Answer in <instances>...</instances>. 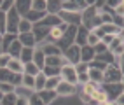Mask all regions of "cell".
<instances>
[{"label": "cell", "mask_w": 124, "mask_h": 105, "mask_svg": "<svg viewBox=\"0 0 124 105\" xmlns=\"http://www.w3.org/2000/svg\"><path fill=\"white\" fill-rule=\"evenodd\" d=\"M103 25V21H101V12L100 9L93 4V5H89L87 9L82 12V26L87 28L89 32H93L96 28H100Z\"/></svg>", "instance_id": "cell-1"}, {"label": "cell", "mask_w": 124, "mask_h": 105, "mask_svg": "<svg viewBox=\"0 0 124 105\" xmlns=\"http://www.w3.org/2000/svg\"><path fill=\"white\" fill-rule=\"evenodd\" d=\"M101 89L107 95V100L114 103L124 93V86H122V82H112V84H101Z\"/></svg>", "instance_id": "cell-2"}, {"label": "cell", "mask_w": 124, "mask_h": 105, "mask_svg": "<svg viewBox=\"0 0 124 105\" xmlns=\"http://www.w3.org/2000/svg\"><path fill=\"white\" fill-rule=\"evenodd\" d=\"M21 16L18 14V11L12 9L7 12V33L11 35H19V23H21Z\"/></svg>", "instance_id": "cell-3"}, {"label": "cell", "mask_w": 124, "mask_h": 105, "mask_svg": "<svg viewBox=\"0 0 124 105\" xmlns=\"http://www.w3.org/2000/svg\"><path fill=\"white\" fill-rule=\"evenodd\" d=\"M122 70L117 65H108L103 72V84H112V82H121L122 81Z\"/></svg>", "instance_id": "cell-4"}, {"label": "cell", "mask_w": 124, "mask_h": 105, "mask_svg": "<svg viewBox=\"0 0 124 105\" xmlns=\"http://www.w3.org/2000/svg\"><path fill=\"white\" fill-rule=\"evenodd\" d=\"M60 19L63 23H67L68 26H80L82 25V14H77V12H67V11H61L60 14Z\"/></svg>", "instance_id": "cell-5"}, {"label": "cell", "mask_w": 124, "mask_h": 105, "mask_svg": "<svg viewBox=\"0 0 124 105\" xmlns=\"http://www.w3.org/2000/svg\"><path fill=\"white\" fill-rule=\"evenodd\" d=\"M61 79L65 81V82H70L73 86H77V70H75V65L67 63L65 67H61Z\"/></svg>", "instance_id": "cell-6"}, {"label": "cell", "mask_w": 124, "mask_h": 105, "mask_svg": "<svg viewBox=\"0 0 124 105\" xmlns=\"http://www.w3.org/2000/svg\"><path fill=\"white\" fill-rule=\"evenodd\" d=\"M63 58L67 60L70 65H79L80 63V47L77 44H73L72 47H68V49L63 53Z\"/></svg>", "instance_id": "cell-7"}, {"label": "cell", "mask_w": 124, "mask_h": 105, "mask_svg": "<svg viewBox=\"0 0 124 105\" xmlns=\"http://www.w3.org/2000/svg\"><path fill=\"white\" fill-rule=\"evenodd\" d=\"M33 35H35V40H37V46L46 42V40L49 39V32H51V28L42 25V23H37V25H33Z\"/></svg>", "instance_id": "cell-8"}, {"label": "cell", "mask_w": 124, "mask_h": 105, "mask_svg": "<svg viewBox=\"0 0 124 105\" xmlns=\"http://www.w3.org/2000/svg\"><path fill=\"white\" fill-rule=\"evenodd\" d=\"M68 30V25L67 23H61V25H58V26H54V28H51V32H49V39L46 40V42H53V44H58L61 40V37H63V33Z\"/></svg>", "instance_id": "cell-9"}, {"label": "cell", "mask_w": 124, "mask_h": 105, "mask_svg": "<svg viewBox=\"0 0 124 105\" xmlns=\"http://www.w3.org/2000/svg\"><path fill=\"white\" fill-rule=\"evenodd\" d=\"M100 88H101V84H96V82H93V81H89L87 84H84V86H82L80 98H82V100H84V102L87 103L91 98H93V95H94L98 89H100Z\"/></svg>", "instance_id": "cell-10"}, {"label": "cell", "mask_w": 124, "mask_h": 105, "mask_svg": "<svg viewBox=\"0 0 124 105\" xmlns=\"http://www.w3.org/2000/svg\"><path fill=\"white\" fill-rule=\"evenodd\" d=\"M108 51L115 56V58H119V56L124 54V37H122V33L117 35V37L112 40V44L108 46Z\"/></svg>", "instance_id": "cell-11"}, {"label": "cell", "mask_w": 124, "mask_h": 105, "mask_svg": "<svg viewBox=\"0 0 124 105\" xmlns=\"http://www.w3.org/2000/svg\"><path fill=\"white\" fill-rule=\"evenodd\" d=\"M77 93V86H73L70 82H65V81H61L60 86L56 88V95L58 96H72Z\"/></svg>", "instance_id": "cell-12"}, {"label": "cell", "mask_w": 124, "mask_h": 105, "mask_svg": "<svg viewBox=\"0 0 124 105\" xmlns=\"http://www.w3.org/2000/svg\"><path fill=\"white\" fill-rule=\"evenodd\" d=\"M39 47L42 49V53L46 56H63L61 49L56 44H53V42H42V44H39Z\"/></svg>", "instance_id": "cell-13"}, {"label": "cell", "mask_w": 124, "mask_h": 105, "mask_svg": "<svg viewBox=\"0 0 124 105\" xmlns=\"http://www.w3.org/2000/svg\"><path fill=\"white\" fill-rule=\"evenodd\" d=\"M14 9L18 11L21 18H24L30 11H31V0H16L14 2Z\"/></svg>", "instance_id": "cell-14"}, {"label": "cell", "mask_w": 124, "mask_h": 105, "mask_svg": "<svg viewBox=\"0 0 124 105\" xmlns=\"http://www.w3.org/2000/svg\"><path fill=\"white\" fill-rule=\"evenodd\" d=\"M18 40L21 42L23 47H31V49H35V46H37V40H35L33 32H30V33H19Z\"/></svg>", "instance_id": "cell-15"}, {"label": "cell", "mask_w": 124, "mask_h": 105, "mask_svg": "<svg viewBox=\"0 0 124 105\" xmlns=\"http://www.w3.org/2000/svg\"><path fill=\"white\" fill-rule=\"evenodd\" d=\"M94 56H96V53H94V47H91V46H82L80 47V61L82 63H89L94 60Z\"/></svg>", "instance_id": "cell-16"}, {"label": "cell", "mask_w": 124, "mask_h": 105, "mask_svg": "<svg viewBox=\"0 0 124 105\" xmlns=\"http://www.w3.org/2000/svg\"><path fill=\"white\" fill-rule=\"evenodd\" d=\"M89 33L91 32L87 30V28H84V26H79L77 28V37H75V44L79 46V47H82V46H87V37H89Z\"/></svg>", "instance_id": "cell-17"}, {"label": "cell", "mask_w": 124, "mask_h": 105, "mask_svg": "<svg viewBox=\"0 0 124 105\" xmlns=\"http://www.w3.org/2000/svg\"><path fill=\"white\" fill-rule=\"evenodd\" d=\"M67 60L63 56H46V67H54V68H61L67 65Z\"/></svg>", "instance_id": "cell-18"}, {"label": "cell", "mask_w": 124, "mask_h": 105, "mask_svg": "<svg viewBox=\"0 0 124 105\" xmlns=\"http://www.w3.org/2000/svg\"><path fill=\"white\" fill-rule=\"evenodd\" d=\"M42 25H46V26H49V28H54V26H58V25H61V19H60V16L58 14H46V18L40 21Z\"/></svg>", "instance_id": "cell-19"}, {"label": "cell", "mask_w": 124, "mask_h": 105, "mask_svg": "<svg viewBox=\"0 0 124 105\" xmlns=\"http://www.w3.org/2000/svg\"><path fill=\"white\" fill-rule=\"evenodd\" d=\"M7 68H9L12 74H24V65L21 63L19 58H12L9 61V65H7Z\"/></svg>", "instance_id": "cell-20"}, {"label": "cell", "mask_w": 124, "mask_h": 105, "mask_svg": "<svg viewBox=\"0 0 124 105\" xmlns=\"http://www.w3.org/2000/svg\"><path fill=\"white\" fill-rule=\"evenodd\" d=\"M33 63L40 68V70H44L46 67V54L42 53V49L40 47H35V53H33Z\"/></svg>", "instance_id": "cell-21"}, {"label": "cell", "mask_w": 124, "mask_h": 105, "mask_svg": "<svg viewBox=\"0 0 124 105\" xmlns=\"http://www.w3.org/2000/svg\"><path fill=\"white\" fill-rule=\"evenodd\" d=\"M46 14H47V12H37V11L31 9L26 16H24V19H28V21L31 23V25H37V23H40V21H42V19L46 18Z\"/></svg>", "instance_id": "cell-22"}, {"label": "cell", "mask_w": 124, "mask_h": 105, "mask_svg": "<svg viewBox=\"0 0 124 105\" xmlns=\"http://www.w3.org/2000/svg\"><path fill=\"white\" fill-rule=\"evenodd\" d=\"M33 53H35V49H31V47H23V51H21V54H19V60H21L23 65L33 61Z\"/></svg>", "instance_id": "cell-23"}, {"label": "cell", "mask_w": 124, "mask_h": 105, "mask_svg": "<svg viewBox=\"0 0 124 105\" xmlns=\"http://www.w3.org/2000/svg\"><path fill=\"white\" fill-rule=\"evenodd\" d=\"M46 82H47V77L44 75V72H40L39 75H35V88H33V91L40 93L42 89H46Z\"/></svg>", "instance_id": "cell-24"}, {"label": "cell", "mask_w": 124, "mask_h": 105, "mask_svg": "<svg viewBox=\"0 0 124 105\" xmlns=\"http://www.w3.org/2000/svg\"><path fill=\"white\" fill-rule=\"evenodd\" d=\"M63 0H47V14H60Z\"/></svg>", "instance_id": "cell-25"}, {"label": "cell", "mask_w": 124, "mask_h": 105, "mask_svg": "<svg viewBox=\"0 0 124 105\" xmlns=\"http://www.w3.org/2000/svg\"><path fill=\"white\" fill-rule=\"evenodd\" d=\"M16 39H18V35H11V33L2 35V54L4 53H9V47H11V44L14 42Z\"/></svg>", "instance_id": "cell-26"}, {"label": "cell", "mask_w": 124, "mask_h": 105, "mask_svg": "<svg viewBox=\"0 0 124 105\" xmlns=\"http://www.w3.org/2000/svg\"><path fill=\"white\" fill-rule=\"evenodd\" d=\"M39 95H40V98L44 100V103H46V105H51V103H53V102L58 98L56 91H49V89H42Z\"/></svg>", "instance_id": "cell-27"}, {"label": "cell", "mask_w": 124, "mask_h": 105, "mask_svg": "<svg viewBox=\"0 0 124 105\" xmlns=\"http://www.w3.org/2000/svg\"><path fill=\"white\" fill-rule=\"evenodd\" d=\"M87 74H89V81H93V82H96V84H103V72L101 70L89 68Z\"/></svg>", "instance_id": "cell-28"}, {"label": "cell", "mask_w": 124, "mask_h": 105, "mask_svg": "<svg viewBox=\"0 0 124 105\" xmlns=\"http://www.w3.org/2000/svg\"><path fill=\"white\" fill-rule=\"evenodd\" d=\"M61 75H56V77H47V82H46V89H49V91H56V88L60 86V82H61Z\"/></svg>", "instance_id": "cell-29"}, {"label": "cell", "mask_w": 124, "mask_h": 105, "mask_svg": "<svg viewBox=\"0 0 124 105\" xmlns=\"http://www.w3.org/2000/svg\"><path fill=\"white\" fill-rule=\"evenodd\" d=\"M21 51H23V46H21V42H19V40L16 39L14 42L11 44V47H9V54L12 56V58H19Z\"/></svg>", "instance_id": "cell-30"}, {"label": "cell", "mask_w": 124, "mask_h": 105, "mask_svg": "<svg viewBox=\"0 0 124 105\" xmlns=\"http://www.w3.org/2000/svg\"><path fill=\"white\" fill-rule=\"evenodd\" d=\"M31 9L37 12H47V0H31Z\"/></svg>", "instance_id": "cell-31"}, {"label": "cell", "mask_w": 124, "mask_h": 105, "mask_svg": "<svg viewBox=\"0 0 124 105\" xmlns=\"http://www.w3.org/2000/svg\"><path fill=\"white\" fill-rule=\"evenodd\" d=\"M23 88L33 91V88H35V77L33 75H28V74H23Z\"/></svg>", "instance_id": "cell-32"}, {"label": "cell", "mask_w": 124, "mask_h": 105, "mask_svg": "<svg viewBox=\"0 0 124 105\" xmlns=\"http://www.w3.org/2000/svg\"><path fill=\"white\" fill-rule=\"evenodd\" d=\"M40 72H42V70H40L33 61H31V63H26V65H24V74H28V75H33V77H35V75H39V74H40Z\"/></svg>", "instance_id": "cell-33"}, {"label": "cell", "mask_w": 124, "mask_h": 105, "mask_svg": "<svg viewBox=\"0 0 124 105\" xmlns=\"http://www.w3.org/2000/svg\"><path fill=\"white\" fill-rule=\"evenodd\" d=\"M16 102H18V95H16V93H9V95H4L0 105H16Z\"/></svg>", "instance_id": "cell-34"}, {"label": "cell", "mask_w": 124, "mask_h": 105, "mask_svg": "<svg viewBox=\"0 0 124 105\" xmlns=\"http://www.w3.org/2000/svg\"><path fill=\"white\" fill-rule=\"evenodd\" d=\"M33 30V25L28 21V19H21V23H19V33H30V32Z\"/></svg>", "instance_id": "cell-35"}, {"label": "cell", "mask_w": 124, "mask_h": 105, "mask_svg": "<svg viewBox=\"0 0 124 105\" xmlns=\"http://www.w3.org/2000/svg\"><path fill=\"white\" fill-rule=\"evenodd\" d=\"M12 72L9 68H0V82H11L12 81Z\"/></svg>", "instance_id": "cell-36"}, {"label": "cell", "mask_w": 124, "mask_h": 105, "mask_svg": "<svg viewBox=\"0 0 124 105\" xmlns=\"http://www.w3.org/2000/svg\"><path fill=\"white\" fill-rule=\"evenodd\" d=\"M44 75L46 77H56V75H61V68H54V67H44Z\"/></svg>", "instance_id": "cell-37"}, {"label": "cell", "mask_w": 124, "mask_h": 105, "mask_svg": "<svg viewBox=\"0 0 124 105\" xmlns=\"http://www.w3.org/2000/svg\"><path fill=\"white\" fill-rule=\"evenodd\" d=\"M7 33V14L0 11V35Z\"/></svg>", "instance_id": "cell-38"}, {"label": "cell", "mask_w": 124, "mask_h": 105, "mask_svg": "<svg viewBox=\"0 0 124 105\" xmlns=\"http://www.w3.org/2000/svg\"><path fill=\"white\" fill-rule=\"evenodd\" d=\"M12 7H14V0H0V11L2 12L7 14Z\"/></svg>", "instance_id": "cell-39"}, {"label": "cell", "mask_w": 124, "mask_h": 105, "mask_svg": "<svg viewBox=\"0 0 124 105\" xmlns=\"http://www.w3.org/2000/svg\"><path fill=\"white\" fill-rule=\"evenodd\" d=\"M0 91L4 95H9V93H16V88L11 82H0Z\"/></svg>", "instance_id": "cell-40"}, {"label": "cell", "mask_w": 124, "mask_h": 105, "mask_svg": "<svg viewBox=\"0 0 124 105\" xmlns=\"http://www.w3.org/2000/svg\"><path fill=\"white\" fill-rule=\"evenodd\" d=\"M93 100H96L100 105H101V103H105V102H108V100H107V95L103 93V89H101V88H100V89H98V91L93 95Z\"/></svg>", "instance_id": "cell-41"}, {"label": "cell", "mask_w": 124, "mask_h": 105, "mask_svg": "<svg viewBox=\"0 0 124 105\" xmlns=\"http://www.w3.org/2000/svg\"><path fill=\"white\" fill-rule=\"evenodd\" d=\"M28 102H30V105H46L39 93H31V96L28 98Z\"/></svg>", "instance_id": "cell-42"}, {"label": "cell", "mask_w": 124, "mask_h": 105, "mask_svg": "<svg viewBox=\"0 0 124 105\" xmlns=\"http://www.w3.org/2000/svg\"><path fill=\"white\" fill-rule=\"evenodd\" d=\"M12 60V56L9 53H4L0 54V68H7V65H9V61Z\"/></svg>", "instance_id": "cell-43"}, {"label": "cell", "mask_w": 124, "mask_h": 105, "mask_svg": "<svg viewBox=\"0 0 124 105\" xmlns=\"http://www.w3.org/2000/svg\"><path fill=\"white\" fill-rule=\"evenodd\" d=\"M101 42V39L98 37L96 33H93V32H91L89 33V37H87V46H91V47H94L96 44H100Z\"/></svg>", "instance_id": "cell-44"}, {"label": "cell", "mask_w": 124, "mask_h": 105, "mask_svg": "<svg viewBox=\"0 0 124 105\" xmlns=\"http://www.w3.org/2000/svg\"><path fill=\"white\" fill-rule=\"evenodd\" d=\"M11 84H12L14 88L23 86V74H14V75H12V81H11Z\"/></svg>", "instance_id": "cell-45"}, {"label": "cell", "mask_w": 124, "mask_h": 105, "mask_svg": "<svg viewBox=\"0 0 124 105\" xmlns=\"http://www.w3.org/2000/svg\"><path fill=\"white\" fill-rule=\"evenodd\" d=\"M112 23L117 28H121V30H124V18L122 16H117V14H114V19H112Z\"/></svg>", "instance_id": "cell-46"}, {"label": "cell", "mask_w": 124, "mask_h": 105, "mask_svg": "<svg viewBox=\"0 0 124 105\" xmlns=\"http://www.w3.org/2000/svg\"><path fill=\"white\" fill-rule=\"evenodd\" d=\"M89 82V74L86 72V74H77V84H87Z\"/></svg>", "instance_id": "cell-47"}, {"label": "cell", "mask_w": 124, "mask_h": 105, "mask_svg": "<svg viewBox=\"0 0 124 105\" xmlns=\"http://www.w3.org/2000/svg\"><path fill=\"white\" fill-rule=\"evenodd\" d=\"M107 51H108V46H105L103 42H100V44L94 46V53H96V54H103V53H107Z\"/></svg>", "instance_id": "cell-48"}, {"label": "cell", "mask_w": 124, "mask_h": 105, "mask_svg": "<svg viewBox=\"0 0 124 105\" xmlns=\"http://www.w3.org/2000/svg\"><path fill=\"white\" fill-rule=\"evenodd\" d=\"M75 70H77V74H86V72L89 70V65L87 63H79V65H75Z\"/></svg>", "instance_id": "cell-49"}, {"label": "cell", "mask_w": 124, "mask_h": 105, "mask_svg": "<svg viewBox=\"0 0 124 105\" xmlns=\"http://www.w3.org/2000/svg\"><path fill=\"white\" fill-rule=\"evenodd\" d=\"M114 14L122 16V18H124V0H121V2H119V5H117V9L114 11Z\"/></svg>", "instance_id": "cell-50"}, {"label": "cell", "mask_w": 124, "mask_h": 105, "mask_svg": "<svg viewBox=\"0 0 124 105\" xmlns=\"http://www.w3.org/2000/svg\"><path fill=\"white\" fill-rule=\"evenodd\" d=\"M115 37H117V35H103V37H101V42H103L105 46H110L112 40H114Z\"/></svg>", "instance_id": "cell-51"}, {"label": "cell", "mask_w": 124, "mask_h": 105, "mask_svg": "<svg viewBox=\"0 0 124 105\" xmlns=\"http://www.w3.org/2000/svg\"><path fill=\"white\" fill-rule=\"evenodd\" d=\"M16 105H30V102H28V98H24V96H18Z\"/></svg>", "instance_id": "cell-52"}, {"label": "cell", "mask_w": 124, "mask_h": 105, "mask_svg": "<svg viewBox=\"0 0 124 105\" xmlns=\"http://www.w3.org/2000/svg\"><path fill=\"white\" fill-rule=\"evenodd\" d=\"M114 103H115V105H124V93H122V95L119 96V98L114 102Z\"/></svg>", "instance_id": "cell-53"}, {"label": "cell", "mask_w": 124, "mask_h": 105, "mask_svg": "<svg viewBox=\"0 0 124 105\" xmlns=\"http://www.w3.org/2000/svg\"><path fill=\"white\" fill-rule=\"evenodd\" d=\"M0 54H2V35H0Z\"/></svg>", "instance_id": "cell-54"}, {"label": "cell", "mask_w": 124, "mask_h": 105, "mask_svg": "<svg viewBox=\"0 0 124 105\" xmlns=\"http://www.w3.org/2000/svg\"><path fill=\"white\" fill-rule=\"evenodd\" d=\"M101 105H115V103H112V102H105V103H101Z\"/></svg>", "instance_id": "cell-55"}, {"label": "cell", "mask_w": 124, "mask_h": 105, "mask_svg": "<svg viewBox=\"0 0 124 105\" xmlns=\"http://www.w3.org/2000/svg\"><path fill=\"white\" fill-rule=\"evenodd\" d=\"M121 82H122V86H124V75H122V81H121Z\"/></svg>", "instance_id": "cell-56"}, {"label": "cell", "mask_w": 124, "mask_h": 105, "mask_svg": "<svg viewBox=\"0 0 124 105\" xmlns=\"http://www.w3.org/2000/svg\"><path fill=\"white\" fill-rule=\"evenodd\" d=\"M86 105H89V103H86Z\"/></svg>", "instance_id": "cell-57"}]
</instances>
